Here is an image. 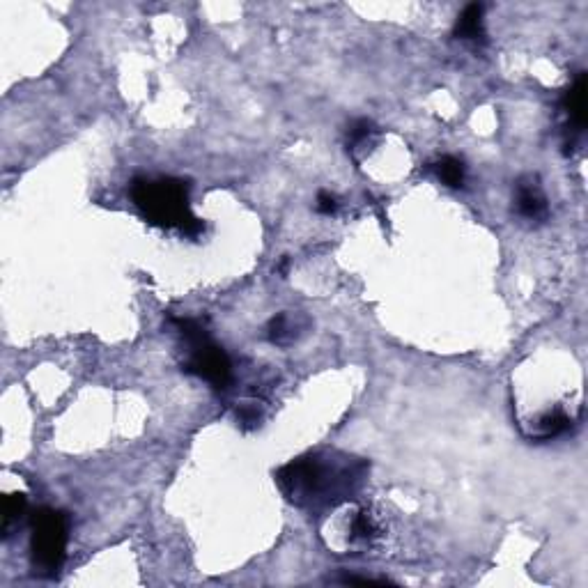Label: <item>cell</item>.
I'll use <instances>...</instances> for the list:
<instances>
[{
  "mask_svg": "<svg viewBox=\"0 0 588 588\" xmlns=\"http://www.w3.org/2000/svg\"><path fill=\"white\" fill-rule=\"evenodd\" d=\"M453 35L462 42L483 46L487 44V30H485V5L471 3L460 12L458 21H455Z\"/></svg>",
  "mask_w": 588,
  "mask_h": 588,
  "instance_id": "ba28073f",
  "label": "cell"
},
{
  "mask_svg": "<svg viewBox=\"0 0 588 588\" xmlns=\"http://www.w3.org/2000/svg\"><path fill=\"white\" fill-rule=\"evenodd\" d=\"M515 207H517V214H520L524 221L538 223L547 219L549 203H547L543 187H540L538 177L526 175L522 177V180H517Z\"/></svg>",
  "mask_w": 588,
  "mask_h": 588,
  "instance_id": "52a82bcc",
  "label": "cell"
},
{
  "mask_svg": "<svg viewBox=\"0 0 588 588\" xmlns=\"http://www.w3.org/2000/svg\"><path fill=\"white\" fill-rule=\"evenodd\" d=\"M340 520L334 522V536L329 547L338 549V554H361L373 549L384 538L382 520L366 506H357L352 501L338 506Z\"/></svg>",
  "mask_w": 588,
  "mask_h": 588,
  "instance_id": "5b68a950",
  "label": "cell"
},
{
  "mask_svg": "<svg viewBox=\"0 0 588 588\" xmlns=\"http://www.w3.org/2000/svg\"><path fill=\"white\" fill-rule=\"evenodd\" d=\"M265 331H267V338L272 340L274 345H285V343H290V340L294 338L290 317L285 315V313L274 315L272 320L267 322V329Z\"/></svg>",
  "mask_w": 588,
  "mask_h": 588,
  "instance_id": "8fae6325",
  "label": "cell"
},
{
  "mask_svg": "<svg viewBox=\"0 0 588 588\" xmlns=\"http://www.w3.org/2000/svg\"><path fill=\"white\" fill-rule=\"evenodd\" d=\"M173 327L187 345V359L182 370L205 379L216 391H226L232 384V361L221 345H216L205 324L193 317H173Z\"/></svg>",
  "mask_w": 588,
  "mask_h": 588,
  "instance_id": "3957f363",
  "label": "cell"
},
{
  "mask_svg": "<svg viewBox=\"0 0 588 588\" xmlns=\"http://www.w3.org/2000/svg\"><path fill=\"white\" fill-rule=\"evenodd\" d=\"M315 210L320 212V214H324V216L336 214L338 212V200H336L334 193H329V191H320V193H317Z\"/></svg>",
  "mask_w": 588,
  "mask_h": 588,
  "instance_id": "4fadbf2b",
  "label": "cell"
},
{
  "mask_svg": "<svg viewBox=\"0 0 588 588\" xmlns=\"http://www.w3.org/2000/svg\"><path fill=\"white\" fill-rule=\"evenodd\" d=\"M370 464L343 451H311L276 471V485L294 508L306 513L334 510L352 501L368 478Z\"/></svg>",
  "mask_w": 588,
  "mask_h": 588,
  "instance_id": "6da1fadb",
  "label": "cell"
},
{
  "mask_svg": "<svg viewBox=\"0 0 588 588\" xmlns=\"http://www.w3.org/2000/svg\"><path fill=\"white\" fill-rule=\"evenodd\" d=\"M563 111L568 115V138H566V154L570 147H575L586 129V74L579 72L575 83L570 85L566 95L561 99Z\"/></svg>",
  "mask_w": 588,
  "mask_h": 588,
  "instance_id": "8992f818",
  "label": "cell"
},
{
  "mask_svg": "<svg viewBox=\"0 0 588 588\" xmlns=\"http://www.w3.org/2000/svg\"><path fill=\"white\" fill-rule=\"evenodd\" d=\"M191 184L180 177H134L129 196L147 223L159 228H177L182 235L198 237L205 223L193 216L189 205Z\"/></svg>",
  "mask_w": 588,
  "mask_h": 588,
  "instance_id": "7a4b0ae2",
  "label": "cell"
},
{
  "mask_svg": "<svg viewBox=\"0 0 588 588\" xmlns=\"http://www.w3.org/2000/svg\"><path fill=\"white\" fill-rule=\"evenodd\" d=\"M69 520L63 510L40 508L30 522V563L35 575L56 577L67 559Z\"/></svg>",
  "mask_w": 588,
  "mask_h": 588,
  "instance_id": "277c9868",
  "label": "cell"
},
{
  "mask_svg": "<svg viewBox=\"0 0 588 588\" xmlns=\"http://www.w3.org/2000/svg\"><path fill=\"white\" fill-rule=\"evenodd\" d=\"M375 134H377L375 122L368 120V118H359V120H354L350 127H347V145L357 147L361 143L370 141V138H373Z\"/></svg>",
  "mask_w": 588,
  "mask_h": 588,
  "instance_id": "7c38bea8",
  "label": "cell"
},
{
  "mask_svg": "<svg viewBox=\"0 0 588 588\" xmlns=\"http://www.w3.org/2000/svg\"><path fill=\"white\" fill-rule=\"evenodd\" d=\"M430 170L448 189H462L464 182H467V166H464V161L460 157H453V154L439 157L435 164H430Z\"/></svg>",
  "mask_w": 588,
  "mask_h": 588,
  "instance_id": "9c48e42d",
  "label": "cell"
},
{
  "mask_svg": "<svg viewBox=\"0 0 588 588\" xmlns=\"http://www.w3.org/2000/svg\"><path fill=\"white\" fill-rule=\"evenodd\" d=\"M28 510V499L26 494L12 492L7 494L3 501V538H10L14 529H19L23 517H26Z\"/></svg>",
  "mask_w": 588,
  "mask_h": 588,
  "instance_id": "30bf717a",
  "label": "cell"
}]
</instances>
